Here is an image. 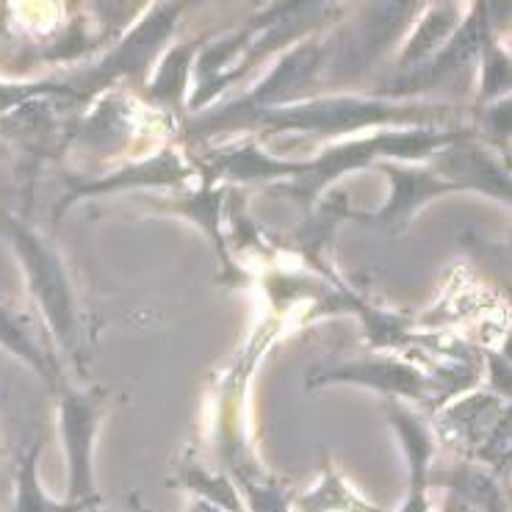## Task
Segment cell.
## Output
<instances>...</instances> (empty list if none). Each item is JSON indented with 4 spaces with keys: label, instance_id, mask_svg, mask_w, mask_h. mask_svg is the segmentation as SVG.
Listing matches in <instances>:
<instances>
[{
    "label": "cell",
    "instance_id": "obj_13",
    "mask_svg": "<svg viewBox=\"0 0 512 512\" xmlns=\"http://www.w3.org/2000/svg\"><path fill=\"white\" fill-rule=\"evenodd\" d=\"M449 17H429V23L421 28L416 34V42L410 45V50H407V56H405V64L410 59H416V56H424L432 45H435V39H441V36H446V31H449Z\"/></svg>",
    "mask_w": 512,
    "mask_h": 512
},
{
    "label": "cell",
    "instance_id": "obj_3",
    "mask_svg": "<svg viewBox=\"0 0 512 512\" xmlns=\"http://www.w3.org/2000/svg\"><path fill=\"white\" fill-rule=\"evenodd\" d=\"M97 405L78 393H64L61 399V441L70 460V496L67 504L92 507V443L97 432Z\"/></svg>",
    "mask_w": 512,
    "mask_h": 512
},
{
    "label": "cell",
    "instance_id": "obj_6",
    "mask_svg": "<svg viewBox=\"0 0 512 512\" xmlns=\"http://www.w3.org/2000/svg\"><path fill=\"white\" fill-rule=\"evenodd\" d=\"M178 12L180 6H167V9L155 12V17L144 20V23L136 28V34L108 59L106 72H133L139 70L142 64H147V59L153 56L155 48H158V45L164 42V36L169 34V28L175 23Z\"/></svg>",
    "mask_w": 512,
    "mask_h": 512
},
{
    "label": "cell",
    "instance_id": "obj_7",
    "mask_svg": "<svg viewBox=\"0 0 512 512\" xmlns=\"http://www.w3.org/2000/svg\"><path fill=\"white\" fill-rule=\"evenodd\" d=\"M39 452H42V446L34 443L28 449V454H23V460H20L12 512H89V507H78V504H59V501H53L42 490V482H39Z\"/></svg>",
    "mask_w": 512,
    "mask_h": 512
},
{
    "label": "cell",
    "instance_id": "obj_1",
    "mask_svg": "<svg viewBox=\"0 0 512 512\" xmlns=\"http://www.w3.org/2000/svg\"><path fill=\"white\" fill-rule=\"evenodd\" d=\"M0 230L12 239L14 250L28 274L31 294L39 310L45 313L50 330L59 335L61 344H70L75 333V316H72L70 286H67V274L61 261L34 230H28L20 222H0Z\"/></svg>",
    "mask_w": 512,
    "mask_h": 512
},
{
    "label": "cell",
    "instance_id": "obj_8",
    "mask_svg": "<svg viewBox=\"0 0 512 512\" xmlns=\"http://www.w3.org/2000/svg\"><path fill=\"white\" fill-rule=\"evenodd\" d=\"M299 507L302 512H385L377 510L366 499H360L330 465L324 468V479L319 482V488L310 490L308 496L299 501Z\"/></svg>",
    "mask_w": 512,
    "mask_h": 512
},
{
    "label": "cell",
    "instance_id": "obj_9",
    "mask_svg": "<svg viewBox=\"0 0 512 512\" xmlns=\"http://www.w3.org/2000/svg\"><path fill=\"white\" fill-rule=\"evenodd\" d=\"M333 380H358V382H369V385H377L380 391H399L407 393V396H418L421 391V377L416 371L402 369V366H355V369L346 371H333L330 374Z\"/></svg>",
    "mask_w": 512,
    "mask_h": 512
},
{
    "label": "cell",
    "instance_id": "obj_4",
    "mask_svg": "<svg viewBox=\"0 0 512 512\" xmlns=\"http://www.w3.org/2000/svg\"><path fill=\"white\" fill-rule=\"evenodd\" d=\"M393 427L399 429L405 443L407 463H410V490H407L405 507L399 512H429L427 504V479H429V457H432V438L416 418L393 410Z\"/></svg>",
    "mask_w": 512,
    "mask_h": 512
},
{
    "label": "cell",
    "instance_id": "obj_5",
    "mask_svg": "<svg viewBox=\"0 0 512 512\" xmlns=\"http://www.w3.org/2000/svg\"><path fill=\"white\" fill-rule=\"evenodd\" d=\"M319 61H322L319 48H313V45H310V48H299L297 53H291L288 59L280 61V67L269 75V81H266L258 92H252L244 103H236L230 111H225L222 120L236 117V114H250V111H258V108L269 106L274 100H280L288 89H294V86L302 84L305 78H310L313 70L319 67Z\"/></svg>",
    "mask_w": 512,
    "mask_h": 512
},
{
    "label": "cell",
    "instance_id": "obj_12",
    "mask_svg": "<svg viewBox=\"0 0 512 512\" xmlns=\"http://www.w3.org/2000/svg\"><path fill=\"white\" fill-rule=\"evenodd\" d=\"M0 344L9 346L12 352H17V355L28 360V363H34L36 369L45 374V363L39 358V352L34 349V344L28 341V335L23 333V327L14 322L12 316L3 308H0Z\"/></svg>",
    "mask_w": 512,
    "mask_h": 512
},
{
    "label": "cell",
    "instance_id": "obj_11",
    "mask_svg": "<svg viewBox=\"0 0 512 512\" xmlns=\"http://www.w3.org/2000/svg\"><path fill=\"white\" fill-rule=\"evenodd\" d=\"M241 488L247 493V504L252 512H288V490L283 485L244 477Z\"/></svg>",
    "mask_w": 512,
    "mask_h": 512
},
{
    "label": "cell",
    "instance_id": "obj_10",
    "mask_svg": "<svg viewBox=\"0 0 512 512\" xmlns=\"http://www.w3.org/2000/svg\"><path fill=\"white\" fill-rule=\"evenodd\" d=\"M186 485L191 490H197L203 499H208L211 507L216 510H225V512H241V499H239V490L233 488V482H227L225 477H214V474H208L203 468H189L186 474Z\"/></svg>",
    "mask_w": 512,
    "mask_h": 512
},
{
    "label": "cell",
    "instance_id": "obj_2",
    "mask_svg": "<svg viewBox=\"0 0 512 512\" xmlns=\"http://www.w3.org/2000/svg\"><path fill=\"white\" fill-rule=\"evenodd\" d=\"M407 117L402 111H391L382 103L369 100H327V103H310V106L274 111L261 117L274 131H313V133H341L355 131L363 125H382V122Z\"/></svg>",
    "mask_w": 512,
    "mask_h": 512
}]
</instances>
